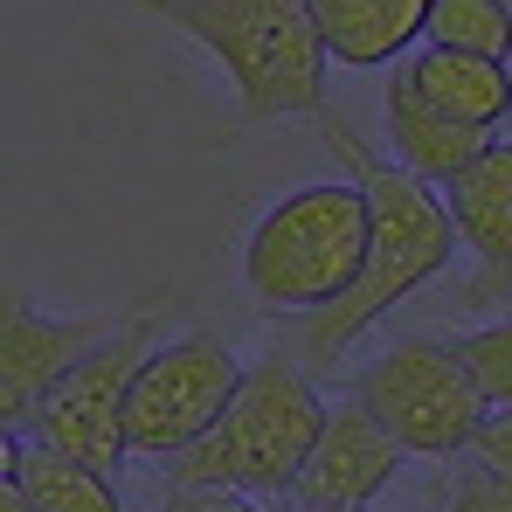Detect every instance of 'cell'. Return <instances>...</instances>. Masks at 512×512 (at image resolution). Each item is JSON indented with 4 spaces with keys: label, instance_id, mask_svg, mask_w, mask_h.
Masks as SVG:
<instances>
[{
    "label": "cell",
    "instance_id": "1",
    "mask_svg": "<svg viewBox=\"0 0 512 512\" xmlns=\"http://www.w3.org/2000/svg\"><path fill=\"white\" fill-rule=\"evenodd\" d=\"M319 132L333 139V153L346 160V173H353V180L367 187V201H374V250H367L360 284L346 291L340 305L298 319V360H305V367H333L346 346L360 340V333H374L409 291H423L429 277L450 263V250H457V222H450V208L436 201L429 180H416L409 167H395L388 153H374L340 111H319Z\"/></svg>",
    "mask_w": 512,
    "mask_h": 512
},
{
    "label": "cell",
    "instance_id": "2",
    "mask_svg": "<svg viewBox=\"0 0 512 512\" xmlns=\"http://www.w3.org/2000/svg\"><path fill=\"white\" fill-rule=\"evenodd\" d=\"M173 35L208 49L243 118H319L326 111V35L305 0H132Z\"/></svg>",
    "mask_w": 512,
    "mask_h": 512
},
{
    "label": "cell",
    "instance_id": "3",
    "mask_svg": "<svg viewBox=\"0 0 512 512\" xmlns=\"http://www.w3.org/2000/svg\"><path fill=\"white\" fill-rule=\"evenodd\" d=\"M374 250V201L360 180H305L256 215L243 284L263 312H326L360 284Z\"/></svg>",
    "mask_w": 512,
    "mask_h": 512
},
{
    "label": "cell",
    "instance_id": "4",
    "mask_svg": "<svg viewBox=\"0 0 512 512\" xmlns=\"http://www.w3.org/2000/svg\"><path fill=\"white\" fill-rule=\"evenodd\" d=\"M346 395L409 457H436V464L471 457L478 429L492 423V402L478 395L457 340H429V333H409L388 353H374L367 367H353Z\"/></svg>",
    "mask_w": 512,
    "mask_h": 512
},
{
    "label": "cell",
    "instance_id": "5",
    "mask_svg": "<svg viewBox=\"0 0 512 512\" xmlns=\"http://www.w3.org/2000/svg\"><path fill=\"white\" fill-rule=\"evenodd\" d=\"M153 333H160V298L132 305L125 326H118L111 340H97L84 360L49 388V402L35 409L28 436L49 443V450H63V457H84V464H97V471L118 478V464L132 457V436H125L132 381H139V367H146V353H153Z\"/></svg>",
    "mask_w": 512,
    "mask_h": 512
},
{
    "label": "cell",
    "instance_id": "6",
    "mask_svg": "<svg viewBox=\"0 0 512 512\" xmlns=\"http://www.w3.org/2000/svg\"><path fill=\"white\" fill-rule=\"evenodd\" d=\"M333 416V402L319 395L312 367L291 360V353H263L250 374H243V395L229 402L222 436H229V457H236V492L243 499H277L298 485L319 429Z\"/></svg>",
    "mask_w": 512,
    "mask_h": 512
},
{
    "label": "cell",
    "instance_id": "7",
    "mask_svg": "<svg viewBox=\"0 0 512 512\" xmlns=\"http://www.w3.org/2000/svg\"><path fill=\"white\" fill-rule=\"evenodd\" d=\"M243 374L250 367L208 326H194L180 340H160L146 353L139 381H132V416H125L132 457H173L194 436H208L229 416V402L243 395Z\"/></svg>",
    "mask_w": 512,
    "mask_h": 512
},
{
    "label": "cell",
    "instance_id": "8",
    "mask_svg": "<svg viewBox=\"0 0 512 512\" xmlns=\"http://www.w3.org/2000/svg\"><path fill=\"white\" fill-rule=\"evenodd\" d=\"M125 326V312H77V319H49L28 298L7 291L0 305V429H28L35 409L49 402V388L84 360L97 340H111Z\"/></svg>",
    "mask_w": 512,
    "mask_h": 512
},
{
    "label": "cell",
    "instance_id": "9",
    "mask_svg": "<svg viewBox=\"0 0 512 512\" xmlns=\"http://www.w3.org/2000/svg\"><path fill=\"white\" fill-rule=\"evenodd\" d=\"M402 457L409 450L346 395V402H333V416H326L305 471H298V485L284 499L291 506H374L402 478Z\"/></svg>",
    "mask_w": 512,
    "mask_h": 512
},
{
    "label": "cell",
    "instance_id": "10",
    "mask_svg": "<svg viewBox=\"0 0 512 512\" xmlns=\"http://www.w3.org/2000/svg\"><path fill=\"white\" fill-rule=\"evenodd\" d=\"M443 208L457 222V243L478 256V277L464 305H506L512 298V146H492L478 167L443 187Z\"/></svg>",
    "mask_w": 512,
    "mask_h": 512
},
{
    "label": "cell",
    "instance_id": "11",
    "mask_svg": "<svg viewBox=\"0 0 512 512\" xmlns=\"http://www.w3.org/2000/svg\"><path fill=\"white\" fill-rule=\"evenodd\" d=\"M381 111H388V160L409 167L416 180H429V187H450L464 167H478V160L499 146V132H478V125L436 111L402 63L388 70V104H381Z\"/></svg>",
    "mask_w": 512,
    "mask_h": 512
},
{
    "label": "cell",
    "instance_id": "12",
    "mask_svg": "<svg viewBox=\"0 0 512 512\" xmlns=\"http://www.w3.org/2000/svg\"><path fill=\"white\" fill-rule=\"evenodd\" d=\"M319 35H326V56L346 70H388L402 56H416L429 28V7L436 0H305Z\"/></svg>",
    "mask_w": 512,
    "mask_h": 512
},
{
    "label": "cell",
    "instance_id": "13",
    "mask_svg": "<svg viewBox=\"0 0 512 512\" xmlns=\"http://www.w3.org/2000/svg\"><path fill=\"white\" fill-rule=\"evenodd\" d=\"M402 70L416 77V90H423L436 111H450V118H464V125H478V132H499L512 118V63L423 42L416 56H402Z\"/></svg>",
    "mask_w": 512,
    "mask_h": 512
},
{
    "label": "cell",
    "instance_id": "14",
    "mask_svg": "<svg viewBox=\"0 0 512 512\" xmlns=\"http://www.w3.org/2000/svg\"><path fill=\"white\" fill-rule=\"evenodd\" d=\"M0 457H7L0 478H14L42 512H125L111 471H97V464H84V457H63V450L35 443L28 429H0Z\"/></svg>",
    "mask_w": 512,
    "mask_h": 512
},
{
    "label": "cell",
    "instance_id": "15",
    "mask_svg": "<svg viewBox=\"0 0 512 512\" xmlns=\"http://www.w3.org/2000/svg\"><path fill=\"white\" fill-rule=\"evenodd\" d=\"M423 42L436 49H464V56H492V63H512V14L499 0H436L429 7Z\"/></svg>",
    "mask_w": 512,
    "mask_h": 512
},
{
    "label": "cell",
    "instance_id": "16",
    "mask_svg": "<svg viewBox=\"0 0 512 512\" xmlns=\"http://www.w3.org/2000/svg\"><path fill=\"white\" fill-rule=\"evenodd\" d=\"M457 353H464L478 395H485L492 409H512V319L478 326V333H457Z\"/></svg>",
    "mask_w": 512,
    "mask_h": 512
},
{
    "label": "cell",
    "instance_id": "17",
    "mask_svg": "<svg viewBox=\"0 0 512 512\" xmlns=\"http://www.w3.org/2000/svg\"><path fill=\"white\" fill-rule=\"evenodd\" d=\"M443 512H512V485L492 471V464L457 457V478H450V499H443Z\"/></svg>",
    "mask_w": 512,
    "mask_h": 512
},
{
    "label": "cell",
    "instance_id": "18",
    "mask_svg": "<svg viewBox=\"0 0 512 512\" xmlns=\"http://www.w3.org/2000/svg\"><path fill=\"white\" fill-rule=\"evenodd\" d=\"M471 457H478V464H492V471H499V478L512 485V409H492V423L478 429Z\"/></svg>",
    "mask_w": 512,
    "mask_h": 512
},
{
    "label": "cell",
    "instance_id": "19",
    "mask_svg": "<svg viewBox=\"0 0 512 512\" xmlns=\"http://www.w3.org/2000/svg\"><path fill=\"white\" fill-rule=\"evenodd\" d=\"M160 512H222V499H194V492H167Z\"/></svg>",
    "mask_w": 512,
    "mask_h": 512
},
{
    "label": "cell",
    "instance_id": "20",
    "mask_svg": "<svg viewBox=\"0 0 512 512\" xmlns=\"http://www.w3.org/2000/svg\"><path fill=\"white\" fill-rule=\"evenodd\" d=\"M0 512H42V506H35V499H28L14 478H0Z\"/></svg>",
    "mask_w": 512,
    "mask_h": 512
},
{
    "label": "cell",
    "instance_id": "21",
    "mask_svg": "<svg viewBox=\"0 0 512 512\" xmlns=\"http://www.w3.org/2000/svg\"><path fill=\"white\" fill-rule=\"evenodd\" d=\"M222 512H263V506H256V499H243V492H236V499H222Z\"/></svg>",
    "mask_w": 512,
    "mask_h": 512
},
{
    "label": "cell",
    "instance_id": "22",
    "mask_svg": "<svg viewBox=\"0 0 512 512\" xmlns=\"http://www.w3.org/2000/svg\"><path fill=\"white\" fill-rule=\"evenodd\" d=\"M291 512H374V506H291Z\"/></svg>",
    "mask_w": 512,
    "mask_h": 512
},
{
    "label": "cell",
    "instance_id": "23",
    "mask_svg": "<svg viewBox=\"0 0 512 512\" xmlns=\"http://www.w3.org/2000/svg\"><path fill=\"white\" fill-rule=\"evenodd\" d=\"M499 7H506V14H512V0H499Z\"/></svg>",
    "mask_w": 512,
    "mask_h": 512
}]
</instances>
